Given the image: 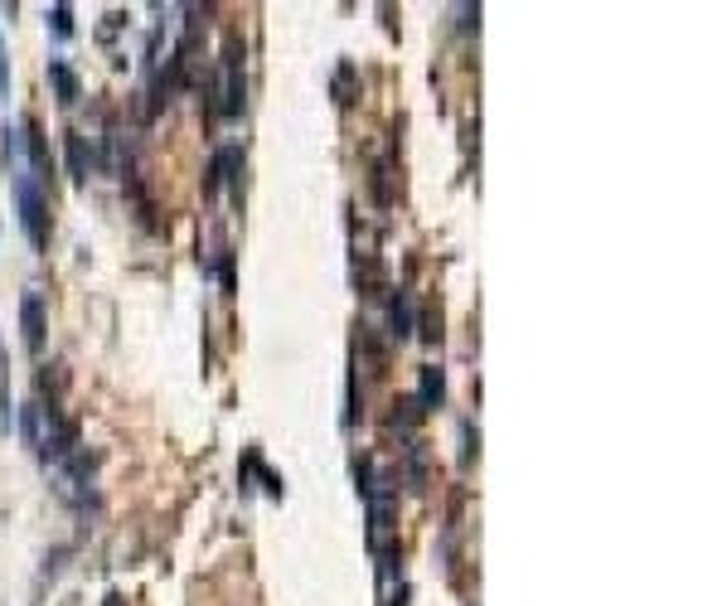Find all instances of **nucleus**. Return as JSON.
<instances>
[{"instance_id": "1", "label": "nucleus", "mask_w": 727, "mask_h": 606, "mask_svg": "<svg viewBox=\"0 0 727 606\" xmlns=\"http://www.w3.org/2000/svg\"><path fill=\"white\" fill-rule=\"evenodd\" d=\"M214 112L219 117H243V97H248V78H243V44L238 39H228L223 44V78H219V88H214Z\"/></svg>"}, {"instance_id": "2", "label": "nucleus", "mask_w": 727, "mask_h": 606, "mask_svg": "<svg viewBox=\"0 0 727 606\" xmlns=\"http://www.w3.org/2000/svg\"><path fill=\"white\" fill-rule=\"evenodd\" d=\"M15 209H20V228L34 248H49V194L34 185L30 175H15Z\"/></svg>"}, {"instance_id": "3", "label": "nucleus", "mask_w": 727, "mask_h": 606, "mask_svg": "<svg viewBox=\"0 0 727 606\" xmlns=\"http://www.w3.org/2000/svg\"><path fill=\"white\" fill-rule=\"evenodd\" d=\"M20 330H25V350L44 354V330H49V320H44V296H39V287H30L25 301H20Z\"/></svg>"}, {"instance_id": "4", "label": "nucleus", "mask_w": 727, "mask_h": 606, "mask_svg": "<svg viewBox=\"0 0 727 606\" xmlns=\"http://www.w3.org/2000/svg\"><path fill=\"white\" fill-rule=\"evenodd\" d=\"M238 165H243V151L228 141V146H219L214 151V160H209V175H204V194H219L223 185H233L238 190Z\"/></svg>"}, {"instance_id": "5", "label": "nucleus", "mask_w": 727, "mask_h": 606, "mask_svg": "<svg viewBox=\"0 0 727 606\" xmlns=\"http://www.w3.org/2000/svg\"><path fill=\"white\" fill-rule=\"evenodd\" d=\"M64 156H68V180H73V185H83V180H88V175H93V146H88V141H83V131H68L64 136Z\"/></svg>"}, {"instance_id": "6", "label": "nucleus", "mask_w": 727, "mask_h": 606, "mask_svg": "<svg viewBox=\"0 0 727 606\" xmlns=\"http://www.w3.org/2000/svg\"><path fill=\"white\" fill-rule=\"evenodd\" d=\"M388 335L393 340H408L412 335V291L408 287H398L388 296Z\"/></svg>"}, {"instance_id": "7", "label": "nucleus", "mask_w": 727, "mask_h": 606, "mask_svg": "<svg viewBox=\"0 0 727 606\" xmlns=\"http://www.w3.org/2000/svg\"><path fill=\"white\" fill-rule=\"evenodd\" d=\"M0 136H5V141H0V160H5V170H10V175H30V165H25V131L5 122Z\"/></svg>"}, {"instance_id": "8", "label": "nucleus", "mask_w": 727, "mask_h": 606, "mask_svg": "<svg viewBox=\"0 0 727 606\" xmlns=\"http://www.w3.org/2000/svg\"><path fill=\"white\" fill-rule=\"evenodd\" d=\"M49 83H54V93L64 107H73L78 97H83V83H78V73L64 64V59H49Z\"/></svg>"}, {"instance_id": "9", "label": "nucleus", "mask_w": 727, "mask_h": 606, "mask_svg": "<svg viewBox=\"0 0 727 606\" xmlns=\"http://www.w3.org/2000/svg\"><path fill=\"white\" fill-rule=\"evenodd\" d=\"M417 403H422V413H427V408H442V403H446V374L437 369V364H427V369H422V388H417Z\"/></svg>"}, {"instance_id": "10", "label": "nucleus", "mask_w": 727, "mask_h": 606, "mask_svg": "<svg viewBox=\"0 0 727 606\" xmlns=\"http://www.w3.org/2000/svg\"><path fill=\"white\" fill-rule=\"evenodd\" d=\"M20 437H25V447H34V451L44 442V403H39V398H30V403L20 408Z\"/></svg>"}, {"instance_id": "11", "label": "nucleus", "mask_w": 727, "mask_h": 606, "mask_svg": "<svg viewBox=\"0 0 727 606\" xmlns=\"http://www.w3.org/2000/svg\"><path fill=\"white\" fill-rule=\"evenodd\" d=\"M330 93H335V102H340V107H349V102H354V64H340L335 68V78H330Z\"/></svg>"}, {"instance_id": "12", "label": "nucleus", "mask_w": 727, "mask_h": 606, "mask_svg": "<svg viewBox=\"0 0 727 606\" xmlns=\"http://www.w3.org/2000/svg\"><path fill=\"white\" fill-rule=\"evenodd\" d=\"M64 383H68L64 364H44V369H39V393H49V403H59V393H64Z\"/></svg>"}, {"instance_id": "13", "label": "nucleus", "mask_w": 727, "mask_h": 606, "mask_svg": "<svg viewBox=\"0 0 727 606\" xmlns=\"http://www.w3.org/2000/svg\"><path fill=\"white\" fill-rule=\"evenodd\" d=\"M49 30L59 34V39H68V34H73V5H64V0H59V5L49 10Z\"/></svg>"}, {"instance_id": "14", "label": "nucleus", "mask_w": 727, "mask_h": 606, "mask_svg": "<svg viewBox=\"0 0 727 606\" xmlns=\"http://www.w3.org/2000/svg\"><path fill=\"white\" fill-rule=\"evenodd\" d=\"M219 282H223V291L233 296V253H223V257H219Z\"/></svg>"}, {"instance_id": "15", "label": "nucleus", "mask_w": 727, "mask_h": 606, "mask_svg": "<svg viewBox=\"0 0 727 606\" xmlns=\"http://www.w3.org/2000/svg\"><path fill=\"white\" fill-rule=\"evenodd\" d=\"M10 93V73H5V39H0V97Z\"/></svg>"}, {"instance_id": "16", "label": "nucleus", "mask_w": 727, "mask_h": 606, "mask_svg": "<svg viewBox=\"0 0 727 606\" xmlns=\"http://www.w3.org/2000/svg\"><path fill=\"white\" fill-rule=\"evenodd\" d=\"M102 606H127V597H122V592H107V597H102Z\"/></svg>"}, {"instance_id": "17", "label": "nucleus", "mask_w": 727, "mask_h": 606, "mask_svg": "<svg viewBox=\"0 0 727 606\" xmlns=\"http://www.w3.org/2000/svg\"><path fill=\"white\" fill-rule=\"evenodd\" d=\"M0 364H5V350H0Z\"/></svg>"}]
</instances>
